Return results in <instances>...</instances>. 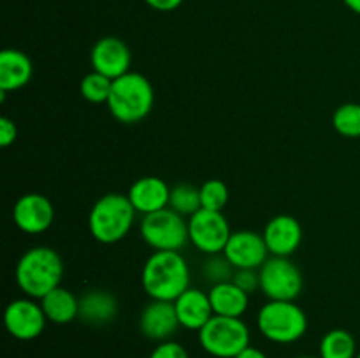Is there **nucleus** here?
<instances>
[{"mask_svg": "<svg viewBox=\"0 0 360 358\" xmlns=\"http://www.w3.org/2000/svg\"><path fill=\"white\" fill-rule=\"evenodd\" d=\"M141 284L151 300L174 302L190 288V269L181 251H153L141 270Z\"/></svg>", "mask_w": 360, "mask_h": 358, "instance_id": "1", "label": "nucleus"}, {"mask_svg": "<svg viewBox=\"0 0 360 358\" xmlns=\"http://www.w3.org/2000/svg\"><path fill=\"white\" fill-rule=\"evenodd\" d=\"M14 276L16 284L27 297L41 300L62 283V256L49 246H35L21 256Z\"/></svg>", "mask_w": 360, "mask_h": 358, "instance_id": "2", "label": "nucleus"}, {"mask_svg": "<svg viewBox=\"0 0 360 358\" xmlns=\"http://www.w3.org/2000/svg\"><path fill=\"white\" fill-rule=\"evenodd\" d=\"M155 104V91L146 76L127 72L112 81L108 109L112 118L125 125H134L146 118Z\"/></svg>", "mask_w": 360, "mask_h": 358, "instance_id": "3", "label": "nucleus"}, {"mask_svg": "<svg viewBox=\"0 0 360 358\" xmlns=\"http://www.w3.org/2000/svg\"><path fill=\"white\" fill-rule=\"evenodd\" d=\"M136 214L129 197L123 193H105L94 204L88 216L91 237L102 244H116L129 235Z\"/></svg>", "mask_w": 360, "mask_h": 358, "instance_id": "4", "label": "nucleus"}, {"mask_svg": "<svg viewBox=\"0 0 360 358\" xmlns=\"http://www.w3.org/2000/svg\"><path fill=\"white\" fill-rule=\"evenodd\" d=\"M257 326L267 340L290 344L308 330V316L294 300H269L257 314Z\"/></svg>", "mask_w": 360, "mask_h": 358, "instance_id": "5", "label": "nucleus"}, {"mask_svg": "<svg viewBox=\"0 0 360 358\" xmlns=\"http://www.w3.org/2000/svg\"><path fill=\"white\" fill-rule=\"evenodd\" d=\"M199 343L214 358H236L250 346V329L241 318L214 314L199 330Z\"/></svg>", "mask_w": 360, "mask_h": 358, "instance_id": "6", "label": "nucleus"}, {"mask_svg": "<svg viewBox=\"0 0 360 358\" xmlns=\"http://www.w3.org/2000/svg\"><path fill=\"white\" fill-rule=\"evenodd\" d=\"M141 235L155 251H181L190 242L188 221L171 207L143 216Z\"/></svg>", "mask_w": 360, "mask_h": 358, "instance_id": "7", "label": "nucleus"}, {"mask_svg": "<svg viewBox=\"0 0 360 358\" xmlns=\"http://www.w3.org/2000/svg\"><path fill=\"white\" fill-rule=\"evenodd\" d=\"M260 291L269 300H295L302 291V274L288 256H271L259 269Z\"/></svg>", "mask_w": 360, "mask_h": 358, "instance_id": "8", "label": "nucleus"}, {"mask_svg": "<svg viewBox=\"0 0 360 358\" xmlns=\"http://www.w3.org/2000/svg\"><path fill=\"white\" fill-rule=\"evenodd\" d=\"M190 242L204 255L224 253L232 230L227 218L220 211L199 209L188 218Z\"/></svg>", "mask_w": 360, "mask_h": 358, "instance_id": "9", "label": "nucleus"}, {"mask_svg": "<svg viewBox=\"0 0 360 358\" xmlns=\"http://www.w3.org/2000/svg\"><path fill=\"white\" fill-rule=\"evenodd\" d=\"M4 323L14 339L32 340L44 332L48 318L42 311V305L27 297L9 302L4 312Z\"/></svg>", "mask_w": 360, "mask_h": 358, "instance_id": "10", "label": "nucleus"}, {"mask_svg": "<svg viewBox=\"0 0 360 358\" xmlns=\"http://www.w3.org/2000/svg\"><path fill=\"white\" fill-rule=\"evenodd\" d=\"M13 220L16 227L25 234H42L55 221V207H53L51 200L41 193H25L14 204Z\"/></svg>", "mask_w": 360, "mask_h": 358, "instance_id": "11", "label": "nucleus"}, {"mask_svg": "<svg viewBox=\"0 0 360 358\" xmlns=\"http://www.w3.org/2000/svg\"><path fill=\"white\" fill-rule=\"evenodd\" d=\"M224 255L234 265V269L259 270L269 258L267 255L271 253L262 234H257L253 230H238L232 232L224 249Z\"/></svg>", "mask_w": 360, "mask_h": 358, "instance_id": "12", "label": "nucleus"}, {"mask_svg": "<svg viewBox=\"0 0 360 358\" xmlns=\"http://www.w3.org/2000/svg\"><path fill=\"white\" fill-rule=\"evenodd\" d=\"M91 69L109 79H118L123 74L130 72L132 55L122 39L102 37L94 44L90 53Z\"/></svg>", "mask_w": 360, "mask_h": 358, "instance_id": "13", "label": "nucleus"}, {"mask_svg": "<svg viewBox=\"0 0 360 358\" xmlns=\"http://www.w3.org/2000/svg\"><path fill=\"white\" fill-rule=\"evenodd\" d=\"M179 319L176 314L174 302L167 300H151L144 305L139 316V330L146 339L164 343L171 340L178 330Z\"/></svg>", "mask_w": 360, "mask_h": 358, "instance_id": "14", "label": "nucleus"}, {"mask_svg": "<svg viewBox=\"0 0 360 358\" xmlns=\"http://www.w3.org/2000/svg\"><path fill=\"white\" fill-rule=\"evenodd\" d=\"M271 256H290L302 242V227L297 218L278 214L267 221L262 232Z\"/></svg>", "mask_w": 360, "mask_h": 358, "instance_id": "15", "label": "nucleus"}, {"mask_svg": "<svg viewBox=\"0 0 360 358\" xmlns=\"http://www.w3.org/2000/svg\"><path fill=\"white\" fill-rule=\"evenodd\" d=\"M127 197L132 202L136 213L146 216V214L169 207L171 188L164 179L157 178V175H146V178H141L132 183Z\"/></svg>", "mask_w": 360, "mask_h": 358, "instance_id": "16", "label": "nucleus"}, {"mask_svg": "<svg viewBox=\"0 0 360 358\" xmlns=\"http://www.w3.org/2000/svg\"><path fill=\"white\" fill-rule=\"evenodd\" d=\"M174 309L179 325L186 330H195V332H199L214 316L210 293L197 290V288H188L186 291H183L174 300Z\"/></svg>", "mask_w": 360, "mask_h": 358, "instance_id": "17", "label": "nucleus"}, {"mask_svg": "<svg viewBox=\"0 0 360 358\" xmlns=\"http://www.w3.org/2000/svg\"><path fill=\"white\" fill-rule=\"evenodd\" d=\"M34 74L32 60L20 49H4L0 53V91H18L27 86Z\"/></svg>", "mask_w": 360, "mask_h": 358, "instance_id": "18", "label": "nucleus"}, {"mask_svg": "<svg viewBox=\"0 0 360 358\" xmlns=\"http://www.w3.org/2000/svg\"><path fill=\"white\" fill-rule=\"evenodd\" d=\"M118 314V300L105 290H88L79 298V318L86 325L104 326L115 321Z\"/></svg>", "mask_w": 360, "mask_h": 358, "instance_id": "19", "label": "nucleus"}, {"mask_svg": "<svg viewBox=\"0 0 360 358\" xmlns=\"http://www.w3.org/2000/svg\"><path fill=\"white\" fill-rule=\"evenodd\" d=\"M210 293L211 307L218 316H229V318H241L246 312L250 304V293L238 286L234 281H225L211 286Z\"/></svg>", "mask_w": 360, "mask_h": 358, "instance_id": "20", "label": "nucleus"}, {"mask_svg": "<svg viewBox=\"0 0 360 358\" xmlns=\"http://www.w3.org/2000/svg\"><path fill=\"white\" fill-rule=\"evenodd\" d=\"M42 311L48 321L55 325H67L79 318V298L67 288L58 286L41 298Z\"/></svg>", "mask_w": 360, "mask_h": 358, "instance_id": "21", "label": "nucleus"}, {"mask_svg": "<svg viewBox=\"0 0 360 358\" xmlns=\"http://www.w3.org/2000/svg\"><path fill=\"white\" fill-rule=\"evenodd\" d=\"M357 353L355 337L345 329L329 330L320 340V358H355Z\"/></svg>", "mask_w": 360, "mask_h": 358, "instance_id": "22", "label": "nucleus"}, {"mask_svg": "<svg viewBox=\"0 0 360 358\" xmlns=\"http://www.w3.org/2000/svg\"><path fill=\"white\" fill-rule=\"evenodd\" d=\"M169 207L181 216H192L200 207V188L190 185V183H179L171 188V199Z\"/></svg>", "mask_w": 360, "mask_h": 358, "instance_id": "23", "label": "nucleus"}, {"mask_svg": "<svg viewBox=\"0 0 360 358\" xmlns=\"http://www.w3.org/2000/svg\"><path fill=\"white\" fill-rule=\"evenodd\" d=\"M333 126L340 135L348 139L360 137V104L348 102L340 105L333 114Z\"/></svg>", "mask_w": 360, "mask_h": 358, "instance_id": "24", "label": "nucleus"}, {"mask_svg": "<svg viewBox=\"0 0 360 358\" xmlns=\"http://www.w3.org/2000/svg\"><path fill=\"white\" fill-rule=\"evenodd\" d=\"M112 79L102 76V74L91 70L90 74L81 79L79 91L83 95L84 100L91 102V104H108L109 95H111Z\"/></svg>", "mask_w": 360, "mask_h": 358, "instance_id": "25", "label": "nucleus"}, {"mask_svg": "<svg viewBox=\"0 0 360 358\" xmlns=\"http://www.w3.org/2000/svg\"><path fill=\"white\" fill-rule=\"evenodd\" d=\"M200 188V207L207 211H220L224 213L229 202V188L221 179H207L199 186Z\"/></svg>", "mask_w": 360, "mask_h": 358, "instance_id": "26", "label": "nucleus"}, {"mask_svg": "<svg viewBox=\"0 0 360 358\" xmlns=\"http://www.w3.org/2000/svg\"><path fill=\"white\" fill-rule=\"evenodd\" d=\"M236 269L231 262L227 260V256L224 253H218V255H207V258L204 260L202 265V276L210 281L211 284L225 283V281H231L234 276Z\"/></svg>", "mask_w": 360, "mask_h": 358, "instance_id": "27", "label": "nucleus"}, {"mask_svg": "<svg viewBox=\"0 0 360 358\" xmlns=\"http://www.w3.org/2000/svg\"><path fill=\"white\" fill-rule=\"evenodd\" d=\"M232 281H234L241 290H245L246 293L260 290V277L259 270L257 269H236Z\"/></svg>", "mask_w": 360, "mask_h": 358, "instance_id": "28", "label": "nucleus"}, {"mask_svg": "<svg viewBox=\"0 0 360 358\" xmlns=\"http://www.w3.org/2000/svg\"><path fill=\"white\" fill-rule=\"evenodd\" d=\"M150 358H190L188 351L176 340H164L155 346Z\"/></svg>", "mask_w": 360, "mask_h": 358, "instance_id": "29", "label": "nucleus"}, {"mask_svg": "<svg viewBox=\"0 0 360 358\" xmlns=\"http://www.w3.org/2000/svg\"><path fill=\"white\" fill-rule=\"evenodd\" d=\"M18 137V128L14 125V121L7 116L0 118V146L9 147L11 144H14Z\"/></svg>", "mask_w": 360, "mask_h": 358, "instance_id": "30", "label": "nucleus"}, {"mask_svg": "<svg viewBox=\"0 0 360 358\" xmlns=\"http://www.w3.org/2000/svg\"><path fill=\"white\" fill-rule=\"evenodd\" d=\"M150 7L155 11H162V13H169V11L178 9L183 4V0H144Z\"/></svg>", "mask_w": 360, "mask_h": 358, "instance_id": "31", "label": "nucleus"}, {"mask_svg": "<svg viewBox=\"0 0 360 358\" xmlns=\"http://www.w3.org/2000/svg\"><path fill=\"white\" fill-rule=\"evenodd\" d=\"M236 358H267V354L264 353L262 350H259V347L248 346L246 350H243Z\"/></svg>", "mask_w": 360, "mask_h": 358, "instance_id": "32", "label": "nucleus"}, {"mask_svg": "<svg viewBox=\"0 0 360 358\" xmlns=\"http://www.w3.org/2000/svg\"><path fill=\"white\" fill-rule=\"evenodd\" d=\"M347 7L350 11H354L355 14H360V0H345Z\"/></svg>", "mask_w": 360, "mask_h": 358, "instance_id": "33", "label": "nucleus"}, {"mask_svg": "<svg viewBox=\"0 0 360 358\" xmlns=\"http://www.w3.org/2000/svg\"><path fill=\"white\" fill-rule=\"evenodd\" d=\"M295 358H320V357H295Z\"/></svg>", "mask_w": 360, "mask_h": 358, "instance_id": "34", "label": "nucleus"}, {"mask_svg": "<svg viewBox=\"0 0 360 358\" xmlns=\"http://www.w3.org/2000/svg\"><path fill=\"white\" fill-rule=\"evenodd\" d=\"M355 358H360V351H359V353H357V357H355Z\"/></svg>", "mask_w": 360, "mask_h": 358, "instance_id": "35", "label": "nucleus"}]
</instances>
